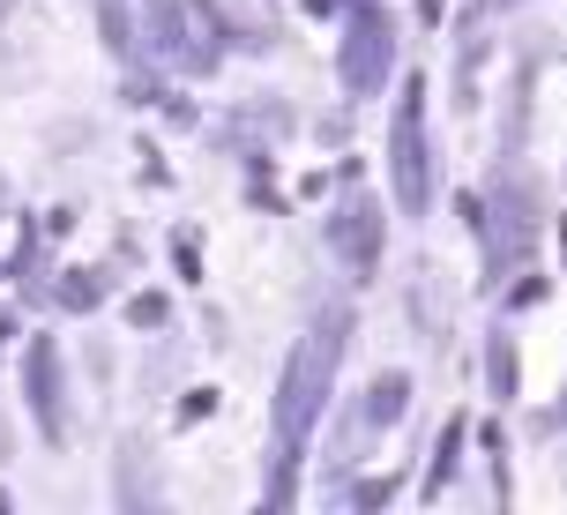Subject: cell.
Masks as SVG:
<instances>
[{
    "label": "cell",
    "mask_w": 567,
    "mask_h": 515,
    "mask_svg": "<svg viewBox=\"0 0 567 515\" xmlns=\"http://www.w3.org/2000/svg\"><path fill=\"white\" fill-rule=\"evenodd\" d=\"M343 337H351V315L329 307V315H313V329L291 343V359H284V381H277V449H284L277 463H284V471L299 463L313 419H321V403H329V389H337Z\"/></svg>",
    "instance_id": "cell-1"
},
{
    "label": "cell",
    "mask_w": 567,
    "mask_h": 515,
    "mask_svg": "<svg viewBox=\"0 0 567 515\" xmlns=\"http://www.w3.org/2000/svg\"><path fill=\"white\" fill-rule=\"evenodd\" d=\"M389 60H396V23H389V8L359 0L351 23H343V45H337L343 90H351V97H373V90L389 83Z\"/></svg>",
    "instance_id": "cell-2"
},
{
    "label": "cell",
    "mask_w": 567,
    "mask_h": 515,
    "mask_svg": "<svg viewBox=\"0 0 567 515\" xmlns=\"http://www.w3.org/2000/svg\"><path fill=\"white\" fill-rule=\"evenodd\" d=\"M389 179H396L403 217H425V202H433V157H425V83H411V90H403V105H396V127H389Z\"/></svg>",
    "instance_id": "cell-3"
},
{
    "label": "cell",
    "mask_w": 567,
    "mask_h": 515,
    "mask_svg": "<svg viewBox=\"0 0 567 515\" xmlns=\"http://www.w3.org/2000/svg\"><path fill=\"white\" fill-rule=\"evenodd\" d=\"M329 247H337L359 277H373V269H381V202H367V195L343 202L337 217H329Z\"/></svg>",
    "instance_id": "cell-4"
},
{
    "label": "cell",
    "mask_w": 567,
    "mask_h": 515,
    "mask_svg": "<svg viewBox=\"0 0 567 515\" xmlns=\"http://www.w3.org/2000/svg\"><path fill=\"white\" fill-rule=\"evenodd\" d=\"M23 389H30V411H38V433L60 441V433H68V411H60V351H53V337H30Z\"/></svg>",
    "instance_id": "cell-5"
},
{
    "label": "cell",
    "mask_w": 567,
    "mask_h": 515,
    "mask_svg": "<svg viewBox=\"0 0 567 515\" xmlns=\"http://www.w3.org/2000/svg\"><path fill=\"white\" fill-rule=\"evenodd\" d=\"M403 403H411V381H403V373H381L367 389V426H396Z\"/></svg>",
    "instance_id": "cell-6"
},
{
    "label": "cell",
    "mask_w": 567,
    "mask_h": 515,
    "mask_svg": "<svg viewBox=\"0 0 567 515\" xmlns=\"http://www.w3.org/2000/svg\"><path fill=\"white\" fill-rule=\"evenodd\" d=\"M127 321H135V329H157V321H165V299H157V291H142L135 307H127Z\"/></svg>",
    "instance_id": "cell-7"
},
{
    "label": "cell",
    "mask_w": 567,
    "mask_h": 515,
    "mask_svg": "<svg viewBox=\"0 0 567 515\" xmlns=\"http://www.w3.org/2000/svg\"><path fill=\"white\" fill-rule=\"evenodd\" d=\"M493 389L515 396V351H508V343H493Z\"/></svg>",
    "instance_id": "cell-8"
},
{
    "label": "cell",
    "mask_w": 567,
    "mask_h": 515,
    "mask_svg": "<svg viewBox=\"0 0 567 515\" xmlns=\"http://www.w3.org/2000/svg\"><path fill=\"white\" fill-rule=\"evenodd\" d=\"M0 8H8V0H0Z\"/></svg>",
    "instance_id": "cell-9"
}]
</instances>
